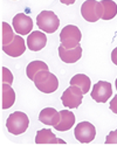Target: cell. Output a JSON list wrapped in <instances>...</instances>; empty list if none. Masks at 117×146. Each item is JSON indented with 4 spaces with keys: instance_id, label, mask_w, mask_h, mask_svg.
Listing matches in <instances>:
<instances>
[{
    "instance_id": "5bb4252c",
    "label": "cell",
    "mask_w": 117,
    "mask_h": 146,
    "mask_svg": "<svg viewBox=\"0 0 117 146\" xmlns=\"http://www.w3.org/2000/svg\"><path fill=\"white\" fill-rule=\"evenodd\" d=\"M74 124H75V115L69 110H62L60 112V121H58L57 125L54 126V129L56 131L63 132L70 130V127H73Z\"/></svg>"
},
{
    "instance_id": "277c9868",
    "label": "cell",
    "mask_w": 117,
    "mask_h": 146,
    "mask_svg": "<svg viewBox=\"0 0 117 146\" xmlns=\"http://www.w3.org/2000/svg\"><path fill=\"white\" fill-rule=\"evenodd\" d=\"M37 25L45 33H54L60 26V20L52 11H42L37 17Z\"/></svg>"
},
{
    "instance_id": "cb8c5ba5",
    "label": "cell",
    "mask_w": 117,
    "mask_h": 146,
    "mask_svg": "<svg viewBox=\"0 0 117 146\" xmlns=\"http://www.w3.org/2000/svg\"><path fill=\"white\" fill-rule=\"evenodd\" d=\"M111 61L117 66V47L111 52Z\"/></svg>"
},
{
    "instance_id": "8fae6325",
    "label": "cell",
    "mask_w": 117,
    "mask_h": 146,
    "mask_svg": "<svg viewBox=\"0 0 117 146\" xmlns=\"http://www.w3.org/2000/svg\"><path fill=\"white\" fill-rule=\"evenodd\" d=\"M47 43V36L43 32L33 31L31 34H28L27 38V47L32 52H39L42 48H45Z\"/></svg>"
},
{
    "instance_id": "5b68a950",
    "label": "cell",
    "mask_w": 117,
    "mask_h": 146,
    "mask_svg": "<svg viewBox=\"0 0 117 146\" xmlns=\"http://www.w3.org/2000/svg\"><path fill=\"white\" fill-rule=\"evenodd\" d=\"M83 92L82 90L76 87V86H70L69 88H67L62 96H61V101L63 106L68 108V109H76L81 105L82 100H83Z\"/></svg>"
},
{
    "instance_id": "ffe728a7",
    "label": "cell",
    "mask_w": 117,
    "mask_h": 146,
    "mask_svg": "<svg viewBox=\"0 0 117 146\" xmlns=\"http://www.w3.org/2000/svg\"><path fill=\"white\" fill-rule=\"evenodd\" d=\"M1 26H3V46H6V44H9L12 41H13L15 35L13 33L12 27L8 25L7 22L3 21Z\"/></svg>"
},
{
    "instance_id": "30bf717a",
    "label": "cell",
    "mask_w": 117,
    "mask_h": 146,
    "mask_svg": "<svg viewBox=\"0 0 117 146\" xmlns=\"http://www.w3.org/2000/svg\"><path fill=\"white\" fill-rule=\"evenodd\" d=\"M26 50V43L25 40L21 38V35H15L13 41L9 44L3 46V52L12 57H19Z\"/></svg>"
},
{
    "instance_id": "6da1fadb",
    "label": "cell",
    "mask_w": 117,
    "mask_h": 146,
    "mask_svg": "<svg viewBox=\"0 0 117 146\" xmlns=\"http://www.w3.org/2000/svg\"><path fill=\"white\" fill-rule=\"evenodd\" d=\"M33 82L35 87L43 94H52L58 88L57 77L52 72H49V70H42L38 72Z\"/></svg>"
},
{
    "instance_id": "8992f818",
    "label": "cell",
    "mask_w": 117,
    "mask_h": 146,
    "mask_svg": "<svg viewBox=\"0 0 117 146\" xmlns=\"http://www.w3.org/2000/svg\"><path fill=\"white\" fill-rule=\"evenodd\" d=\"M81 14L88 22H96L102 18V6L96 0H87L81 6Z\"/></svg>"
},
{
    "instance_id": "9c48e42d",
    "label": "cell",
    "mask_w": 117,
    "mask_h": 146,
    "mask_svg": "<svg viewBox=\"0 0 117 146\" xmlns=\"http://www.w3.org/2000/svg\"><path fill=\"white\" fill-rule=\"evenodd\" d=\"M13 28L19 35L31 34L33 29V20L25 13H18L13 18Z\"/></svg>"
},
{
    "instance_id": "9a60e30c",
    "label": "cell",
    "mask_w": 117,
    "mask_h": 146,
    "mask_svg": "<svg viewBox=\"0 0 117 146\" xmlns=\"http://www.w3.org/2000/svg\"><path fill=\"white\" fill-rule=\"evenodd\" d=\"M35 143L37 144H66L64 140L56 138V136L49 129H42L37 132L35 136Z\"/></svg>"
},
{
    "instance_id": "52a82bcc",
    "label": "cell",
    "mask_w": 117,
    "mask_h": 146,
    "mask_svg": "<svg viewBox=\"0 0 117 146\" xmlns=\"http://www.w3.org/2000/svg\"><path fill=\"white\" fill-rule=\"evenodd\" d=\"M75 138L82 143V144H88L92 141L96 137V129L89 121H81L78 123L74 130Z\"/></svg>"
},
{
    "instance_id": "d6986e66",
    "label": "cell",
    "mask_w": 117,
    "mask_h": 146,
    "mask_svg": "<svg viewBox=\"0 0 117 146\" xmlns=\"http://www.w3.org/2000/svg\"><path fill=\"white\" fill-rule=\"evenodd\" d=\"M42 70H48V66H47L45 62H42V61H33V62H31L26 68V75L29 80L34 81L37 74Z\"/></svg>"
},
{
    "instance_id": "7c38bea8",
    "label": "cell",
    "mask_w": 117,
    "mask_h": 146,
    "mask_svg": "<svg viewBox=\"0 0 117 146\" xmlns=\"http://www.w3.org/2000/svg\"><path fill=\"white\" fill-rule=\"evenodd\" d=\"M58 56L64 63H75L82 56V48L81 46H77L76 48L66 49L62 44H60V47H58Z\"/></svg>"
},
{
    "instance_id": "ba28073f",
    "label": "cell",
    "mask_w": 117,
    "mask_h": 146,
    "mask_svg": "<svg viewBox=\"0 0 117 146\" xmlns=\"http://www.w3.org/2000/svg\"><path fill=\"white\" fill-rule=\"evenodd\" d=\"M112 95V88L111 83L105 81H98L95 86L92 87L91 90V98L97 103H105Z\"/></svg>"
},
{
    "instance_id": "3957f363",
    "label": "cell",
    "mask_w": 117,
    "mask_h": 146,
    "mask_svg": "<svg viewBox=\"0 0 117 146\" xmlns=\"http://www.w3.org/2000/svg\"><path fill=\"white\" fill-rule=\"evenodd\" d=\"M81 39H82L81 31L77 26L74 25H67L66 27L62 28L60 33L61 44L66 49H72V48H76L77 46H80Z\"/></svg>"
},
{
    "instance_id": "7a4b0ae2",
    "label": "cell",
    "mask_w": 117,
    "mask_h": 146,
    "mask_svg": "<svg viewBox=\"0 0 117 146\" xmlns=\"http://www.w3.org/2000/svg\"><path fill=\"white\" fill-rule=\"evenodd\" d=\"M28 125H29V119L27 115L21 111H15L13 113H11L6 120L7 131L14 136L22 135L27 130Z\"/></svg>"
},
{
    "instance_id": "ac0fdd59",
    "label": "cell",
    "mask_w": 117,
    "mask_h": 146,
    "mask_svg": "<svg viewBox=\"0 0 117 146\" xmlns=\"http://www.w3.org/2000/svg\"><path fill=\"white\" fill-rule=\"evenodd\" d=\"M90 78L84 74H76L70 80V86H76L78 87L83 94H88L90 89Z\"/></svg>"
},
{
    "instance_id": "2e32d148",
    "label": "cell",
    "mask_w": 117,
    "mask_h": 146,
    "mask_svg": "<svg viewBox=\"0 0 117 146\" xmlns=\"http://www.w3.org/2000/svg\"><path fill=\"white\" fill-rule=\"evenodd\" d=\"M102 20H111L117 15V4L112 0H102Z\"/></svg>"
},
{
    "instance_id": "4fadbf2b",
    "label": "cell",
    "mask_w": 117,
    "mask_h": 146,
    "mask_svg": "<svg viewBox=\"0 0 117 146\" xmlns=\"http://www.w3.org/2000/svg\"><path fill=\"white\" fill-rule=\"evenodd\" d=\"M39 120L45 125H49V126H55L58 124L60 121V112L55 110L54 108H46L42 109V111L39 115Z\"/></svg>"
},
{
    "instance_id": "d4e9b609",
    "label": "cell",
    "mask_w": 117,
    "mask_h": 146,
    "mask_svg": "<svg viewBox=\"0 0 117 146\" xmlns=\"http://www.w3.org/2000/svg\"><path fill=\"white\" fill-rule=\"evenodd\" d=\"M60 1L62 4H64V5H73L76 1V0H60Z\"/></svg>"
},
{
    "instance_id": "484cf974",
    "label": "cell",
    "mask_w": 117,
    "mask_h": 146,
    "mask_svg": "<svg viewBox=\"0 0 117 146\" xmlns=\"http://www.w3.org/2000/svg\"><path fill=\"white\" fill-rule=\"evenodd\" d=\"M116 89H117V78H116Z\"/></svg>"
},
{
    "instance_id": "7402d4cb",
    "label": "cell",
    "mask_w": 117,
    "mask_h": 146,
    "mask_svg": "<svg viewBox=\"0 0 117 146\" xmlns=\"http://www.w3.org/2000/svg\"><path fill=\"white\" fill-rule=\"evenodd\" d=\"M105 144H117V130H114L109 133L105 139Z\"/></svg>"
},
{
    "instance_id": "e0dca14e",
    "label": "cell",
    "mask_w": 117,
    "mask_h": 146,
    "mask_svg": "<svg viewBox=\"0 0 117 146\" xmlns=\"http://www.w3.org/2000/svg\"><path fill=\"white\" fill-rule=\"evenodd\" d=\"M15 102V92L12 89L11 84L3 83V109L7 110Z\"/></svg>"
},
{
    "instance_id": "603a6c76",
    "label": "cell",
    "mask_w": 117,
    "mask_h": 146,
    "mask_svg": "<svg viewBox=\"0 0 117 146\" xmlns=\"http://www.w3.org/2000/svg\"><path fill=\"white\" fill-rule=\"evenodd\" d=\"M110 110L117 115V95L114 96V98L110 101Z\"/></svg>"
},
{
    "instance_id": "44dd1931",
    "label": "cell",
    "mask_w": 117,
    "mask_h": 146,
    "mask_svg": "<svg viewBox=\"0 0 117 146\" xmlns=\"http://www.w3.org/2000/svg\"><path fill=\"white\" fill-rule=\"evenodd\" d=\"M1 71H3V83H7V84L13 83V75H12L11 70L6 67H3Z\"/></svg>"
}]
</instances>
